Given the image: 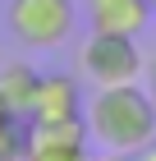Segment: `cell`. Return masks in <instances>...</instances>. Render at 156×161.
<instances>
[{"label":"cell","instance_id":"obj_12","mask_svg":"<svg viewBox=\"0 0 156 161\" xmlns=\"http://www.w3.org/2000/svg\"><path fill=\"white\" fill-rule=\"evenodd\" d=\"M147 5H152V14H156V0H147Z\"/></svg>","mask_w":156,"mask_h":161},{"label":"cell","instance_id":"obj_1","mask_svg":"<svg viewBox=\"0 0 156 161\" xmlns=\"http://www.w3.org/2000/svg\"><path fill=\"white\" fill-rule=\"evenodd\" d=\"M87 134L101 143L106 152H143L156 138V106L152 92H143L138 83L129 87H101L87 101Z\"/></svg>","mask_w":156,"mask_h":161},{"label":"cell","instance_id":"obj_9","mask_svg":"<svg viewBox=\"0 0 156 161\" xmlns=\"http://www.w3.org/2000/svg\"><path fill=\"white\" fill-rule=\"evenodd\" d=\"M101 161H143V157H133V152H110V157H101Z\"/></svg>","mask_w":156,"mask_h":161},{"label":"cell","instance_id":"obj_2","mask_svg":"<svg viewBox=\"0 0 156 161\" xmlns=\"http://www.w3.org/2000/svg\"><path fill=\"white\" fill-rule=\"evenodd\" d=\"M78 69L83 78L101 92V87H129L143 74V55L133 46V37H120V32H92L78 51Z\"/></svg>","mask_w":156,"mask_h":161},{"label":"cell","instance_id":"obj_8","mask_svg":"<svg viewBox=\"0 0 156 161\" xmlns=\"http://www.w3.org/2000/svg\"><path fill=\"white\" fill-rule=\"evenodd\" d=\"M28 157V120L9 111V101L0 97V161H23Z\"/></svg>","mask_w":156,"mask_h":161},{"label":"cell","instance_id":"obj_4","mask_svg":"<svg viewBox=\"0 0 156 161\" xmlns=\"http://www.w3.org/2000/svg\"><path fill=\"white\" fill-rule=\"evenodd\" d=\"M87 120L69 124H28V157L23 161H92L87 152Z\"/></svg>","mask_w":156,"mask_h":161},{"label":"cell","instance_id":"obj_7","mask_svg":"<svg viewBox=\"0 0 156 161\" xmlns=\"http://www.w3.org/2000/svg\"><path fill=\"white\" fill-rule=\"evenodd\" d=\"M37 92H41V74H37L32 64H5L0 69V97L9 101V111H19L23 120L32 115Z\"/></svg>","mask_w":156,"mask_h":161},{"label":"cell","instance_id":"obj_5","mask_svg":"<svg viewBox=\"0 0 156 161\" xmlns=\"http://www.w3.org/2000/svg\"><path fill=\"white\" fill-rule=\"evenodd\" d=\"M83 115H87V106H83L78 78L51 74V78H41V92H37V101H32L28 124H69V120H83Z\"/></svg>","mask_w":156,"mask_h":161},{"label":"cell","instance_id":"obj_13","mask_svg":"<svg viewBox=\"0 0 156 161\" xmlns=\"http://www.w3.org/2000/svg\"><path fill=\"white\" fill-rule=\"evenodd\" d=\"M152 106H156V87H152Z\"/></svg>","mask_w":156,"mask_h":161},{"label":"cell","instance_id":"obj_3","mask_svg":"<svg viewBox=\"0 0 156 161\" xmlns=\"http://www.w3.org/2000/svg\"><path fill=\"white\" fill-rule=\"evenodd\" d=\"M73 0H9L5 5V23L23 46H55L73 32Z\"/></svg>","mask_w":156,"mask_h":161},{"label":"cell","instance_id":"obj_11","mask_svg":"<svg viewBox=\"0 0 156 161\" xmlns=\"http://www.w3.org/2000/svg\"><path fill=\"white\" fill-rule=\"evenodd\" d=\"M147 74H152V87H156V55L147 60Z\"/></svg>","mask_w":156,"mask_h":161},{"label":"cell","instance_id":"obj_6","mask_svg":"<svg viewBox=\"0 0 156 161\" xmlns=\"http://www.w3.org/2000/svg\"><path fill=\"white\" fill-rule=\"evenodd\" d=\"M92 32H120V37H138L152 23V5L147 0H83Z\"/></svg>","mask_w":156,"mask_h":161},{"label":"cell","instance_id":"obj_10","mask_svg":"<svg viewBox=\"0 0 156 161\" xmlns=\"http://www.w3.org/2000/svg\"><path fill=\"white\" fill-rule=\"evenodd\" d=\"M138 157H143V161H156V138H152V143H147L143 152H138Z\"/></svg>","mask_w":156,"mask_h":161}]
</instances>
